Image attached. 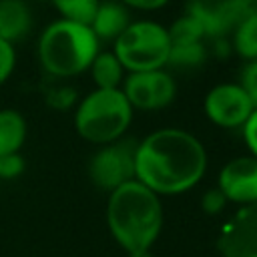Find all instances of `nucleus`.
Instances as JSON below:
<instances>
[{
    "mask_svg": "<svg viewBox=\"0 0 257 257\" xmlns=\"http://www.w3.org/2000/svg\"><path fill=\"white\" fill-rule=\"evenodd\" d=\"M205 169V147L183 128H159L137 143L135 179L157 195H179L193 189Z\"/></svg>",
    "mask_w": 257,
    "mask_h": 257,
    "instance_id": "obj_1",
    "label": "nucleus"
},
{
    "mask_svg": "<svg viewBox=\"0 0 257 257\" xmlns=\"http://www.w3.org/2000/svg\"><path fill=\"white\" fill-rule=\"evenodd\" d=\"M106 223L114 241L126 253L151 249L163 227L159 195L137 179L120 185L108 193Z\"/></svg>",
    "mask_w": 257,
    "mask_h": 257,
    "instance_id": "obj_2",
    "label": "nucleus"
},
{
    "mask_svg": "<svg viewBox=\"0 0 257 257\" xmlns=\"http://www.w3.org/2000/svg\"><path fill=\"white\" fill-rule=\"evenodd\" d=\"M100 42L92 28L74 20L50 22L38 40V58L52 76H76L92 64Z\"/></svg>",
    "mask_w": 257,
    "mask_h": 257,
    "instance_id": "obj_3",
    "label": "nucleus"
},
{
    "mask_svg": "<svg viewBox=\"0 0 257 257\" xmlns=\"http://www.w3.org/2000/svg\"><path fill=\"white\" fill-rule=\"evenodd\" d=\"M131 118L133 106L120 88H94L80 100L74 126L84 141L108 145L124 135Z\"/></svg>",
    "mask_w": 257,
    "mask_h": 257,
    "instance_id": "obj_4",
    "label": "nucleus"
},
{
    "mask_svg": "<svg viewBox=\"0 0 257 257\" xmlns=\"http://www.w3.org/2000/svg\"><path fill=\"white\" fill-rule=\"evenodd\" d=\"M114 56L128 72L159 70L169 64L171 38L169 30L153 20L131 22L114 40Z\"/></svg>",
    "mask_w": 257,
    "mask_h": 257,
    "instance_id": "obj_5",
    "label": "nucleus"
},
{
    "mask_svg": "<svg viewBox=\"0 0 257 257\" xmlns=\"http://www.w3.org/2000/svg\"><path fill=\"white\" fill-rule=\"evenodd\" d=\"M135 151L137 143L133 141H114L102 145L90 163H88V177L90 181L106 193H112L120 185L135 179Z\"/></svg>",
    "mask_w": 257,
    "mask_h": 257,
    "instance_id": "obj_6",
    "label": "nucleus"
},
{
    "mask_svg": "<svg viewBox=\"0 0 257 257\" xmlns=\"http://www.w3.org/2000/svg\"><path fill=\"white\" fill-rule=\"evenodd\" d=\"M120 90L124 92L133 108L159 110L173 102L177 86L173 76L163 68H159L145 72H128V76L122 80Z\"/></svg>",
    "mask_w": 257,
    "mask_h": 257,
    "instance_id": "obj_7",
    "label": "nucleus"
},
{
    "mask_svg": "<svg viewBox=\"0 0 257 257\" xmlns=\"http://www.w3.org/2000/svg\"><path fill=\"white\" fill-rule=\"evenodd\" d=\"M253 108L255 106L247 92L235 82L217 84L205 96V112L209 120L223 128L243 126Z\"/></svg>",
    "mask_w": 257,
    "mask_h": 257,
    "instance_id": "obj_8",
    "label": "nucleus"
},
{
    "mask_svg": "<svg viewBox=\"0 0 257 257\" xmlns=\"http://www.w3.org/2000/svg\"><path fill=\"white\" fill-rule=\"evenodd\" d=\"M217 251L221 257H257V203L239 207L221 227Z\"/></svg>",
    "mask_w": 257,
    "mask_h": 257,
    "instance_id": "obj_9",
    "label": "nucleus"
},
{
    "mask_svg": "<svg viewBox=\"0 0 257 257\" xmlns=\"http://www.w3.org/2000/svg\"><path fill=\"white\" fill-rule=\"evenodd\" d=\"M219 191L239 207L257 203V157H237L219 173Z\"/></svg>",
    "mask_w": 257,
    "mask_h": 257,
    "instance_id": "obj_10",
    "label": "nucleus"
},
{
    "mask_svg": "<svg viewBox=\"0 0 257 257\" xmlns=\"http://www.w3.org/2000/svg\"><path fill=\"white\" fill-rule=\"evenodd\" d=\"M128 24H131V16H128V10L124 8V4L100 2L96 8V14L88 26L96 34L98 42L100 40H112L114 42L126 30Z\"/></svg>",
    "mask_w": 257,
    "mask_h": 257,
    "instance_id": "obj_11",
    "label": "nucleus"
},
{
    "mask_svg": "<svg viewBox=\"0 0 257 257\" xmlns=\"http://www.w3.org/2000/svg\"><path fill=\"white\" fill-rule=\"evenodd\" d=\"M32 26V16L24 0H0V38L8 42L22 40Z\"/></svg>",
    "mask_w": 257,
    "mask_h": 257,
    "instance_id": "obj_12",
    "label": "nucleus"
},
{
    "mask_svg": "<svg viewBox=\"0 0 257 257\" xmlns=\"http://www.w3.org/2000/svg\"><path fill=\"white\" fill-rule=\"evenodd\" d=\"M26 141V120L14 108L0 110V157L14 155Z\"/></svg>",
    "mask_w": 257,
    "mask_h": 257,
    "instance_id": "obj_13",
    "label": "nucleus"
},
{
    "mask_svg": "<svg viewBox=\"0 0 257 257\" xmlns=\"http://www.w3.org/2000/svg\"><path fill=\"white\" fill-rule=\"evenodd\" d=\"M96 88H118L124 80V68L114 52H98L88 66Z\"/></svg>",
    "mask_w": 257,
    "mask_h": 257,
    "instance_id": "obj_14",
    "label": "nucleus"
},
{
    "mask_svg": "<svg viewBox=\"0 0 257 257\" xmlns=\"http://www.w3.org/2000/svg\"><path fill=\"white\" fill-rule=\"evenodd\" d=\"M169 30V38H171V46H191V44H201V38L207 34L203 22L199 16H195L193 12L183 14L181 18H177L173 22Z\"/></svg>",
    "mask_w": 257,
    "mask_h": 257,
    "instance_id": "obj_15",
    "label": "nucleus"
},
{
    "mask_svg": "<svg viewBox=\"0 0 257 257\" xmlns=\"http://www.w3.org/2000/svg\"><path fill=\"white\" fill-rule=\"evenodd\" d=\"M233 46L243 60L257 58V10L249 12L233 28Z\"/></svg>",
    "mask_w": 257,
    "mask_h": 257,
    "instance_id": "obj_16",
    "label": "nucleus"
},
{
    "mask_svg": "<svg viewBox=\"0 0 257 257\" xmlns=\"http://www.w3.org/2000/svg\"><path fill=\"white\" fill-rule=\"evenodd\" d=\"M52 4L58 8L62 18L90 24L100 0H52Z\"/></svg>",
    "mask_w": 257,
    "mask_h": 257,
    "instance_id": "obj_17",
    "label": "nucleus"
},
{
    "mask_svg": "<svg viewBox=\"0 0 257 257\" xmlns=\"http://www.w3.org/2000/svg\"><path fill=\"white\" fill-rule=\"evenodd\" d=\"M203 44H191V46H171L169 62L179 66H195L203 60Z\"/></svg>",
    "mask_w": 257,
    "mask_h": 257,
    "instance_id": "obj_18",
    "label": "nucleus"
},
{
    "mask_svg": "<svg viewBox=\"0 0 257 257\" xmlns=\"http://www.w3.org/2000/svg\"><path fill=\"white\" fill-rule=\"evenodd\" d=\"M237 84L247 92L253 106H257V58L245 62V66L241 70V78Z\"/></svg>",
    "mask_w": 257,
    "mask_h": 257,
    "instance_id": "obj_19",
    "label": "nucleus"
},
{
    "mask_svg": "<svg viewBox=\"0 0 257 257\" xmlns=\"http://www.w3.org/2000/svg\"><path fill=\"white\" fill-rule=\"evenodd\" d=\"M16 64V50L14 44L8 42L6 38H0V84L6 82L14 70Z\"/></svg>",
    "mask_w": 257,
    "mask_h": 257,
    "instance_id": "obj_20",
    "label": "nucleus"
},
{
    "mask_svg": "<svg viewBox=\"0 0 257 257\" xmlns=\"http://www.w3.org/2000/svg\"><path fill=\"white\" fill-rule=\"evenodd\" d=\"M22 171H24V159L20 157V153L0 157V179L18 177Z\"/></svg>",
    "mask_w": 257,
    "mask_h": 257,
    "instance_id": "obj_21",
    "label": "nucleus"
},
{
    "mask_svg": "<svg viewBox=\"0 0 257 257\" xmlns=\"http://www.w3.org/2000/svg\"><path fill=\"white\" fill-rule=\"evenodd\" d=\"M241 128H243V139H245L247 149L251 151L253 157H257V106L253 108V112L249 114V118L245 120Z\"/></svg>",
    "mask_w": 257,
    "mask_h": 257,
    "instance_id": "obj_22",
    "label": "nucleus"
},
{
    "mask_svg": "<svg viewBox=\"0 0 257 257\" xmlns=\"http://www.w3.org/2000/svg\"><path fill=\"white\" fill-rule=\"evenodd\" d=\"M225 203H227V199H225V195H223V193L219 191V187H217V189H211V191L205 193V197H203V201H201V207H203L205 213L215 215V213H219V211L225 207Z\"/></svg>",
    "mask_w": 257,
    "mask_h": 257,
    "instance_id": "obj_23",
    "label": "nucleus"
},
{
    "mask_svg": "<svg viewBox=\"0 0 257 257\" xmlns=\"http://www.w3.org/2000/svg\"><path fill=\"white\" fill-rule=\"evenodd\" d=\"M118 2L124 6H131V8H139V10H159L169 0H118Z\"/></svg>",
    "mask_w": 257,
    "mask_h": 257,
    "instance_id": "obj_24",
    "label": "nucleus"
},
{
    "mask_svg": "<svg viewBox=\"0 0 257 257\" xmlns=\"http://www.w3.org/2000/svg\"><path fill=\"white\" fill-rule=\"evenodd\" d=\"M128 257H155L149 249L147 251H137V253H128Z\"/></svg>",
    "mask_w": 257,
    "mask_h": 257,
    "instance_id": "obj_25",
    "label": "nucleus"
},
{
    "mask_svg": "<svg viewBox=\"0 0 257 257\" xmlns=\"http://www.w3.org/2000/svg\"><path fill=\"white\" fill-rule=\"evenodd\" d=\"M253 2H255V6H257V0H253Z\"/></svg>",
    "mask_w": 257,
    "mask_h": 257,
    "instance_id": "obj_26",
    "label": "nucleus"
}]
</instances>
